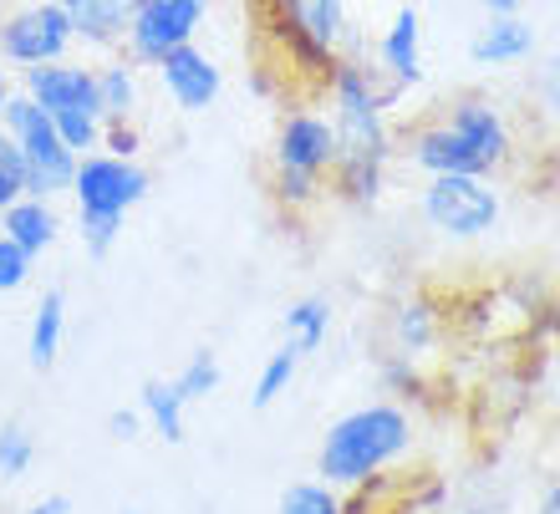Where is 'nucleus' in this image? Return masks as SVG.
I'll use <instances>...</instances> for the list:
<instances>
[{"label": "nucleus", "mask_w": 560, "mask_h": 514, "mask_svg": "<svg viewBox=\"0 0 560 514\" xmlns=\"http://www.w3.org/2000/svg\"><path fill=\"white\" fill-rule=\"evenodd\" d=\"M0 132H11V143L21 148V159H26V178H31V194L57 199V194L72 189L77 153L61 143V132H57V122H51V113L31 103L26 92H11L5 118H0Z\"/></svg>", "instance_id": "6e6552de"}, {"label": "nucleus", "mask_w": 560, "mask_h": 514, "mask_svg": "<svg viewBox=\"0 0 560 514\" xmlns=\"http://www.w3.org/2000/svg\"><path fill=\"white\" fill-rule=\"evenodd\" d=\"M61 341H67V295L46 291L31 311V331H26V357L36 372H51L61 357Z\"/></svg>", "instance_id": "a211bd4d"}, {"label": "nucleus", "mask_w": 560, "mask_h": 514, "mask_svg": "<svg viewBox=\"0 0 560 514\" xmlns=\"http://www.w3.org/2000/svg\"><path fill=\"white\" fill-rule=\"evenodd\" d=\"M51 122H57L61 143L72 148L77 159H82V153H97V148H103V128H107L103 107H72V113H57Z\"/></svg>", "instance_id": "393cba45"}, {"label": "nucleus", "mask_w": 560, "mask_h": 514, "mask_svg": "<svg viewBox=\"0 0 560 514\" xmlns=\"http://www.w3.org/2000/svg\"><path fill=\"white\" fill-rule=\"evenodd\" d=\"M326 103H331V132H337V168H331V194L347 205H372L383 199L387 163L398 153V132H393V107L402 92L387 87V77L372 61L341 51L322 82Z\"/></svg>", "instance_id": "f257e3e1"}, {"label": "nucleus", "mask_w": 560, "mask_h": 514, "mask_svg": "<svg viewBox=\"0 0 560 514\" xmlns=\"http://www.w3.org/2000/svg\"><path fill=\"white\" fill-rule=\"evenodd\" d=\"M387 331H393V347H398V357H428L433 347H439L443 337V316L439 306L428 301V295H408L398 311H393V322H387Z\"/></svg>", "instance_id": "f3484780"}, {"label": "nucleus", "mask_w": 560, "mask_h": 514, "mask_svg": "<svg viewBox=\"0 0 560 514\" xmlns=\"http://www.w3.org/2000/svg\"><path fill=\"white\" fill-rule=\"evenodd\" d=\"M301 362H306L301 352H291V347H276V352H270L266 362H260V377H255L250 408H255V412L276 408L280 397L291 393V383H295V372H301Z\"/></svg>", "instance_id": "412c9836"}, {"label": "nucleus", "mask_w": 560, "mask_h": 514, "mask_svg": "<svg viewBox=\"0 0 560 514\" xmlns=\"http://www.w3.org/2000/svg\"><path fill=\"white\" fill-rule=\"evenodd\" d=\"M280 331H285V347H291V352L316 357L326 347V337H331V301H326V295H301V301H291L285 316H280Z\"/></svg>", "instance_id": "aec40b11"}, {"label": "nucleus", "mask_w": 560, "mask_h": 514, "mask_svg": "<svg viewBox=\"0 0 560 514\" xmlns=\"http://www.w3.org/2000/svg\"><path fill=\"white\" fill-rule=\"evenodd\" d=\"M153 178L138 159H113V153H82L72 174V205H77V230H82V245H88L92 260H103L113 245H118L122 224L138 205L148 199Z\"/></svg>", "instance_id": "39448f33"}, {"label": "nucleus", "mask_w": 560, "mask_h": 514, "mask_svg": "<svg viewBox=\"0 0 560 514\" xmlns=\"http://www.w3.org/2000/svg\"><path fill=\"white\" fill-rule=\"evenodd\" d=\"M331 168H337V132L331 118L316 107H291L276 122L270 143V194L280 209L306 214L331 194Z\"/></svg>", "instance_id": "20e7f679"}, {"label": "nucleus", "mask_w": 560, "mask_h": 514, "mask_svg": "<svg viewBox=\"0 0 560 514\" xmlns=\"http://www.w3.org/2000/svg\"><path fill=\"white\" fill-rule=\"evenodd\" d=\"M97 107H103L107 122L138 118V107H143V77H138V61L128 51H107L97 61Z\"/></svg>", "instance_id": "dca6fc26"}, {"label": "nucleus", "mask_w": 560, "mask_h": 514, "mask_svg": "<svg viewBox=\"0 0 560 514\" xmlns=\"http://www.w3.org/2000/svg\"><path fill=\"white\" fill-rule=\"evenodd\" d=\"M535 514H560V474H556V484L546 489V500H540V510Z\"/></svg>", "instance_id": "473e14b6"}, {"label": "nucleus", "mask_w": 560, "mask_h": 514, "mask_svg": "<svg viewBox=\"0 0 560 514\" xmlns=\"http://www.w3.org/2000/svg\"><path fill=\"white\" fill-rule=\"evenodd\" d=\"M153 72H159L163 97H168L178 113H189V118L209 113V107L220 103V92H224V67L209 57L199 42H189V46H178V51H168V57H163Z\"/></svg>", "instance_id": "9b49d317"}, {"label": "nucleus", "mask_w": 560, "mask_h": 514, "mask_svg": "<svg viewBox=\"0 0 560 514\" xmlns=\"http://www.w3.org/2000/svg\"><path fill=\"white\" fill-rule=\"evenodd\" d=\"M36 464V433L21 418L0 423V484H21Z\"/></svg>", "instance_id": "4be33fe9"}, {"label": "nucleus", "mask_w": 560, "mask_h": 514, "mask_svg": "<svg viewBox=\"0 0 560 514\" xmlns=\"http://www.w3.org/2000/svg\"><path fill=\"white\" fill-rule=\"evenodd\" d=\"M122 5H128V11H133V5H143V0H122Z\"/></svg>", "instance_id": "c9c22d12"}, {"label": "nucleus", "mask_w": 560, "mask_h": 514, "mask_svg": "<svg viewBox=\"0 0 560 514\" xmlns=\"http://www.w3.org/2000/svg\"><path fill=\"white\" fill-rule=\"evenodd\" d=\"M255 11L270 21V36H276L280 57L291 61L285 72H301L322 87L331 61L347 51V36H352L347 31L352 26L347 0H266Z\"/></svg>", "instance_id": "423d86ee"}, {"label": "nucleus", "mask_w": 560, "mask_h": 514, "mask_svg": "<svg viewBox=\"0 0 560 514\" xmlns=\"http://www.w3.org/2000/svg\"><path fill=\"white\" fill-rule=\"evenodd\" d=\"M280 514H352V504L341 489L322 484V479H301L280 494Z\"/></svg>", "instance_id": "5701e85b"}, {"label": "nucleus", "mask_w": 560, "mask_h": 514, "mask_svg": "<svg viewBox=\"0 0 560 514\" xmlns=\"http://www.w3.org/2000/svg\"><path fill=\"white\" fill-rule=\"evenodd\" d=\"M535 26L525 15H485V26L474 31L469 42V61L485 67V72H500V67H520V61L535 57Z\"/></svg>", "instance_id": "4468645a"}, {"label": "nucleus", "mask_w": 560, "mask_h": 514, "mask_svg": "<svg viewBox=\"0 0 560 514\" xmlns=\"http://www.w3.org/2000/svg\"><path fill=\"white\" fill-rule=\"evenodd\" d=\"M209 15V0H143L128 15V36H122V51L138 61V67H159L168 51L199 42Z\"/></svg>", "instance_id": "9d476101"}, {"label": "nucleus", "mask_w": 560, "mask_h": 514, "mask_svg": "<svg viewBox=\"0 0 560 514\" xmlns=\"http://www.w3.org/2000/svg\"><path fill=\"white\" fill-rule=\"evenodd\" d=\"M31 194V178H26V159H21V148L11 143V132H0V214Z\"/></svg>", "instance_id": "a878e982"}, {"label": "nucleus", "mask_w": 560, "mask_h": 514, "mask_svg": "<svg viewBox=\"0 0 560 514\" xmlns=\"http://www.w3.org/2000/svg\"><path fill=\"white\" fill-rule=\"evenodd\" d=\"M530 97H535V107H540V113H546V118L560 128V51H550V57L535 67Z\"/></svg>", "instance_id": "bb28decb"}, {"label": "nucleus", "mask_w": 560, "mask_h": 514, "mask_svg": "<svg viewBox=\"0 0 560 514\" xmlns=\"http://www.w3.org/2000/svg\"><path fill=\"white\" fill-rule=\"evenodd\" d=\"M122 514H143V510H122Z\"/></svg>", "instance_id": "e433bc0d"}, {"label": "nucleus", "mask_w": 560, "mask_h": 514, "mask_svg": "<svg viewBox=\"0 0 560 514\" xmlns=\"http://www.w3.org/2000/svg\"><path fill=\"white\" fill-rule=\"evenodd\" d=\"M77 26L61 0H31L21 11L0 21V61L26 72V67H46V61L72 57Z\"/></svg>", "instance_id": "1a4fd4ad"}, {"label": "nucleus", "mask_w": 560, "mask_h": 514, "mask_svg": "<svg viewBox=\"0 0 560 514\" xmlns=\"http://www.w3.org/2000/svg\"><path fill=\"white\" fill-rule=\"evenodd\" d=\"M31 270H36V255H26L15 240L0 235V295H15V291H26V280Z\"/></svg>", "instance_id": "cd10ccee"}, {"label": "nucleus", "mask_w": 560, "mask_h": 514, "mask_svg": "<svg viewBox=\"0 0 560 514\" xmlns=\"http://www.w3.org/2000/svg\"><path fill=\"white\" fill-rule=\"evenodd\" d=\"M418 448L413 412L398 402H362V408L341 412L337 423L322 433L316 448V479L341 494L383 479L387 469H398L402 458Z\"/></svg>", "instance_id": "7ed1b4c3"}, {"label": "nucleus", "mask_w": 560, "mask_h": 514, "mask_svg": "<svg viewBox=\"0 0 560 514\" xmlns=\"http://www.w3.org/2000/svg\"><path fill=\"white\" fill-rule=\"evenodd\" d=\"M138 412L143 423L159 433L163 443H184L189 439V402L168 377H148L143 393H138Z\"/></svg>", "instance_id": "6ab92c4d"}, {"label": "nucleus", "mask_w": 560, "mask_h": 514, "mask_svg": "<svg viewBox=\"0 0 560 514\" xmlns=\"http://www.w3.org/2000/svg\"><path fill=\"white\" fill-rule=\"evenodd\" d=\"M250 5H266V0H250Z\"/></svg>", "instance_id": "4c0bfd02"}, {"label": "nucleus", "mask_w": 560, "mask_h": 514, "mask_svg": "<svg viewBox=\"0 0 560 514\" xmlns=\"http://www.w3.org/2000/svg\"><path fill=\"white\" fill-rule=\"evenodd\" d=\"M515 122L494 97H454V103L418 122L402 138V159L413 163L418 174H500L504 163L515 159Z\"/></svg>", "instance_id": "f03ea898"}, {"label": "nucleus", "mask_w": 560, "mask_h": 514, "mask_svg": "<svg viewBox=\"0 0 560 514\" xmlns=\"http://www.w3.org/2000/svg\"><path fill=\"white\" fill-rule=\"evenodd\" d=\"M26 514H72V500L67 494H42L36 504H26Z\"/></svg>", "instance_id": "7c9ffc66"}, {"label": "nucleus", "mask_w": 560, "mask_h": 514, "mask_svg": "<svg viewBox=\"0 0 560 514\" xmlns=\"http://www.w3.org/2000/svg\"><path fill=\"white\" fill-rule=\"evenodd\" d=\"M418 214L439 240L474 245L500 230L504 194L485 174H428V184L418 189Z\"/></svg>", "instance_id": "0eeeda50"}, {"label": "nucleus", "mask_w": 560, "mask_h": 514, "mask_svg": "<svg viewBox=\"0 0 560 514\" xmlns=\"http://www.w3.org/2000/svg\"><path fill=\"white\" fill-rule=\"evenodd\" d=\"M11 67H5V61H0V118H5V103H11Z\"/></svg>", "instance_id": "72a5a7b5"}, {"label": "nucleus", "mask_w": 560, "mask_h": 514, "mask_svg": "<svg viewBox=\"0 0 560 514\" xmlns=\"http://www.w3.org/2000/svg\"><path fill=\"white\" fill-rule=\"evenodd\" d=\"M0 235L15 240L26 255L42 260V255L57 245L61 220H57V209H51V199H42V194H21V199L0 214Z\"/></svg>", "instance_id": "2eb2a0df"}, {"label": "nucleus", "mask_w": 560, "mask_h": 514, "mask_svg": "<svg viewBox=\"0 0 560 514\" xmlns=\"http://www.w3.org/2000/svg\"><path fill=\"white\" fill-rule=\"evenodd\" d=\"M21 92L36 107H46L51 118L72 113V107H97V67L72 61V57L46 61V67H26L21 72Z\"/></svg>", "instance_id": "f8f14e48"}, {"label": "nucleus", "mask_w": 560, "mask_h": 514, "mask_svg": "<svg viewBox=\"0 0 560 514\" xmlns=\"http://www.w3.org/2000/svg\"><path fill=\"white\" fill-rule=\"evenodd\" d=\"M103 153H113V159H138L143 153V132H138V122H107L103 128Z\"/></svg>", "instance_id": "c85d7f7f"}, {"label": "nucleus", "mask_w": 560, "mask_h": 514, "mask_svg": "<svg viewBox=\"0 0 560 514\" xmlns=\"http://www.w3.org/2000/svg\"><path fill=\"white\" fill-rule=\"evenodd\" d=\"M224 383V367H220V357L209 352V347H199V352H189V362L178 367L174 387L184 393V402H205V397H214Z\"/></svg>", "instance_id": "b1692460"}, {"label": "nucleus", "mask_w": 560, "mask_h": 514, "mask_svg": "<svg viewBox=\"0 0 560 514\" xmlns=\"http://www.w3.org/2000/svg\"><path fill=\"white\" fill-rule=\"evenodd\" d=\"M439 514H494L489 504H443Z\"/></svg>", "instance_id": "f704fd0d"}, {"label": "nucleus", "mask_w": 560, "mask_h": 514, "mask_svg": "<svg viewBox=\"0 0 560 514\" xmlns=\"http://www.w3.org/2000/svg\"><path fill=\"white\" fill-rule=\"evenodd\" d=\"M107 433H113L118 443H133L138 433H143V412L138 408H113L107 412Z\"/></svg>", "instance_id": "c756f323"}, {"label": "nucleus", "mask_w": 560, "mask_h": 514, "mask_svg": "<svg viewBox=\"0 0 560 514\" xmlns=\"http://www.w3.org/2000/svg\"><path fill=\"white\" fill-rule=\"evenodd\" d=\"M377 72L387 77V87H418L423 82V11L418 5H398L393 21L377 36Z\"/></svg>", "instance_id": "ddd939ff"}, {"label": "nucleus", "mask_w": 560, "mask_h": 514, "mask_svg": "<svg viewBox=\"0 0 560 514\" xmlns=\"http://www.w3.org/2000/svg\"><path fill=\"white\" fill-rule=\"evenodd\" d=\"M479 5H485V15H520L525 0H479Z\"/></svg>", "instance_id": "2f4dec72"}]
</instances>
